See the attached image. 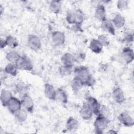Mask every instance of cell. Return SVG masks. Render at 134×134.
<instances>
[{
    "mask_svg": "<svg viewBox=\"0 0 134 134\" xmlns=\"http://www.w3.org/2000/svg\"><path fill=\"white\" fill-rule=\"evenodd\" d=\"M80 114L82 119L84 120H87L92 117L93 113L86 102L83 104L80 110Z\"/></svg>",
    "mask_w": 134,
    "mask_h": 134,
    "instance_id": "7c38bea8",
    "label": "cell"
},
{
    "mask_svg": "<svg viewBox=\"0 0 134 134\" xmlns=\"http://www.w3.org/2000/svg\"><path fill=\"white\" fill-rule=\"evenodd\" d=\"M0 44H1V48L3 49L4 48H5V47L7 46V43H6V41L5 39H1V41H0Z\"/></svg>",
    "mask_w": 134,
    "mask_h": 134,
    "instance_id": "8d00e7d4",
    "label": "cell"
},
{
    "mask_svg": "<svg viewBox=\"0 0 134 134\" xmlns=\"http://www.w3.org/2000/svg\"><path fill=\"white\" fill-rule=\"evenodd\" d=\"M8 74H7L4 70L1 71V80L2 81H5L7 78H8Z\"/></svg>",
    "mask_w": 134,
    "mask_h": 134,
    "instance_id": "d590c367",
    "label": "cell"
},
{
    "mask_svg": "<svg viewBox=\"0 0 134 134\" xmlns=\"http://www.w3.org/2000/svg\"><path fill=\"white\" fill-rule=\"evenodd\" d=\"M15 89L17 93L21 94L23 96L24 94H28L29 87L25 82L20 81L15 85Z\"/></svg>",
    "mask_w": 134,
    "mask_h": 134,
    "instance_id": "7402d4cb",
    "label": "cell"
},
{
    "mask_svg": "<svg viewBox=\"0 0 134 134\" xmlns=\"http://www.w3.org/2000/svg\"><path fill=\"white\" fill-rule=\"evenodd\" d=\"M7 107L9 111L12 114L14 115L17 111L21 108V101L18 98L13 96L8 103Z\"/></svg>",
    "mask_w": 134,
    "mask_h": 134,
    "instance_id": "5b68a950",
    "label": "cell"
},
{
    "mask_svg": "<svg viewBox=\"0 0 134 134\" xmlns=\"http://www.w3.org/2000/svg\"><path fill=\"white\" fill-rule=\"evenodd\" d=\"M101 28L107 32L112 35H115V28L111 20L106 19L105 20L102 21Z\"/></svg>",
    "mask_w": 134,
    "mask_h": 134,
    "instance_id": "ac0fdd59",
    "label": "cell"
},
{
    "mask_svg": "<svg viewBox=\"0 0 134 134\" xmlns=\"http://www.w3.org/2000/svg\"><path fill=\"white\" fill-rule=\"evenodd\" d=\"M61 61L63 65L73 66L75 63L73 55L69 52L65 53L61 58Z\"/></svg>",
    "mask_w": 134,
    "mask_h": 134,
    "instance_id": "44dd1931",
    "label": "cell"
},
{
    "mask_svg": "<svg viewBox=\"0 0 134 134\" xmlns=\"http://www.w3.org/2000/svg\"><path fill=\"white\" fill-rule=\"evenodd\" d=\"M117 133V131H115V130H110L107 132V133Z\"/></svg>",
    "mask_w": 134,
    "mask_h": 134,
    "instance_id": "74e56055",
    "label": "cell"
},
{
    "mask_svg": "<svg viewBox=\"0 0 134 134\" xmlns=\"http://www.w3.org/2000/svg\"><path fill=\"white\" fill-rule=\"evenodd\" d=\"M111 21L113 23L115 28L116 27L118 29L123 27L126 23L125 17L120 14H116Z\"/></svg>",
    "mask_w": 134,
    "mask_h": 134,
    "instance_id": "e0dca14e",
    "label": "cell"
},
{
    "mask_svg": "<svg viewBox=\"0 0 134 134\" xmlns=\"http://www.w3.org/2000/svg\"><path fill=\"white\" fill-rule=\"evenodd\" d=\"M118 120L125 127H132L134 124L133 118L126 112L121 113L118 116Z\"/></svg>",
    "mask_w": 134,
    "mask_h": 134,
    "instance_id": "ba28073f",
    "label": "cell"
},
{
    "mask_svg": "<svg viewBox=\"0 0 134 134\" xmlns=\"http://www.w3.org/2000/svg\"><path fill=\"white\" fill-rule=\"evenodd\" d=\"M13 97L12 93L10 91L5 89H2L0 96V99L2 105L4 107H7L8 103Z\"/></svg>",
    "mask_w": 134,
    "mask_h": 134,
    "instance_id": "2e32d148",
    "label": "cell"
},
{
    "mask_svg": "<svg viewBox=\"0 0 134 134\" xmlns=\"http://www.w3.org/2000/svg\"><path fill=\"white\" fill-rule=\"evenodd\" d=\"M44 93L46 97L52 100H56V91L53 85L49 83L44 84Z\"/></svg>",
    "mask_w": 134,
    "mask_h": 134,
    "instance_id": "4fadbf2b",
    "label": "cell"
},
{
    "mask_svg": "<svg viewBox=\"0 0 134 134\" xmlns=\"http://www.w3.org/2000/svg\"><path fill=\"white\" fill-rule=\"evenodd\" d=\"M52 40L53 43L56 46L63 45L65 41L64 34L60 31H55L51 35Z\"/></svg>",
    "mask_w": 134,
    "mask_h": 134,
    "instance_id": "9c48e42d",
    "label": "cell"
},
{
    "mask_svg": "<svg viewBox=\"0 0 134 134\" xmlns=\"http://www.w3.org/2000/svg\"><path fill=\"white\" fill-rule=\"evenodd\" d=\"M71 86L74 92H77L84 85L83 82L79 78L75 76V77L73 79L71 82Z\"/></svg>",
    "mask_w": 134,
    "mask_h": 134,
    "instance_id": "603a6c76",
    "label": "cell"
},
{
    "mask_svg": "<svg viewBox=\"0 0 134 134\" xmlns=\"http://www.w3.org/2000/svg\"><path fill=\"white\" fill-rule=\"evenodd\" d=\"M79 126V123L78 120L73 117H70L65 123L66 129L70 132H74L77 130Z\"/></svg>",
    "mask_w": 134,
    "mask_h": 134,
    "instance_id": "9a60e30c",
    "label": "cell"
},
{
    "mask_svg": "<svg viewBox=\"0 0 134 134\" xmlns=\"http://www.w3.org/2000/svg\"><path fill=\"white\" fill-rule=\"evenodd\" d=\"M66 20L69 24L75 25V14L74 10H69L66 14Z\"/></svg>",
    "mask_w": 134,
    "mask_h": 134,
    "instance_id": "4dcf8cb0",
    "label": "cell"
},
{
    "mask_svg": "<svg viewBox=\"0 0 134 134\" xmlns=\"http://www.w3.org/2000/svg\"><path fill=\"white\" fill-rule=\"evenodd\" d=\"M61 8L62 5L60 1H51L50 4L49 8L50 10L55 14H58L60 13Z\"/></svg>",
    "mask_w": 134,
    "mask_h": 134,
    "instance_id": "d4e9b609",
    "label": "cell"
},
{
    "mask_svg": "<svg viewBox=\"0 0 134 134\" xmlns=\"http://www.w3.org/2000/svg\"><path fill=\"white\" fill-rule=\"evenodd\" d=\"M56 100L63 104H66L68 102V96L66 92L62 88H58L56 90Z\"/></svg>",
    "mask_w": 134,
    "mask_h": 134,
    "instance_id": "d6986e66",
    "label": "cell"
},
{
    "mask_svg": "<svg viewBox=\"0 0 134 134\" xmlns=\"http://www.w3.org/2000/svg\"><path fill=\"white\" fill-rule=\"evenodd\" d=\"M4 71L12 76H16L18 74V69L17 68L15 64L9 63L7 64L4 69Z\"/></svg>",
    "mask_w": 134,
    "mask_h": 134,
    "instance_id": "cb8c5ba5",
    "label": "cell"
},
{
    "mask_svg": "<svg viewBox=\"0 0 134 134\" xmlns=\"http://www.w3.org/2000/svg\"><path fill=\"white\" fill-rule=\"evenodd\" d=\"M73 66H69L62 65L59 68V72L61 75L63 76H66L70 75L72 71H73Z\"/></svg>",
    "mask_w": 134,
    "mask_h": 134,
    "instance_id": "4316f807",
    "label": "cell"
},
{
    "mask_svg": "<svg viewBox=\"0 0 134 134\" xmlns=\"http://www.w3.org/2000/svg\"><path fill=\"white\" fill-rule=\"evenodd\" d=\"M15 65L18 70H19L30 71L33 69L31 61L29 58L25 55H20L15 63Z\"/></svg>",
    "mask_w": 134,
    "mask_h": 134,
    "instance_id": "3957f363",
    "label": "cell"
},
{
    "mask_svg": "<svg viewBox=\"0 0 134 134\" xmlns=\"http://www.w3.org/2000/svg\"><path fill=\"white\" fill-rule=\"evenodd\" d=\"M121 57L126 63L129 64L131 63L134 59L133 49L129 47L124 48L121 52Z\"/></svg>",
    "mask_w": 134,
    "mask_h": 134,
    "instance_id": "30bf717a",
    "label": "cell"
},
{
    "mask_svg": "<svg viewBox=\"0 0 134 134\" xmlns=\"http://www.w3.org/2000/svg\"><path fill=\"white\" fill-rule=\"evenodd\" d=\"M112 96L114 100L118 104L122 103L125 99L124 92L119 86H117L113 90Z\"/></svg>",
    "mask_w": 134,
    "mask_h": 134,
    "instance_id": "8fae6325",
    "label": "cell"
},
{
    "mask_svg": "<svg viewBox=\"0 0 134 134\" xmlns=\"http://www.w3.org/2000/svg\"><path fill=\"white\" fill-rule=\"evenodd\" d=\"M75 11V24L76 25L82 26L84 20V16L83 12L80 9H76Z\"/></svg>",
    "mask_w": 134,
    "mask_h": 134,
    "instance_id": "f1b7e54d",
    "label": "cell"
},
{
    "mask_svg": "<svg viewBox=\"0 0 134 134\" xmlns=\"http://www.w3.org/2000/svg\"><path fill=\"white\" fill-rule=\"evenodd\" d=\"M7 46L11 48H15L18 46V41L15 37L11 35L8 36L6 38Z\"/></svg>",
    "mask_w": 134,
    "mask_h": 134,
    "instance_id": "f546056e",
    "label": "cell"
},
{
    "mask_svg": "<svg viewBox=\"0 0 134 134\" xmlns=\"http://www.w3.org/2000/svg\"><path fill=\"white\" fill-rule=\"evenodd\" d=\"M124 40L127 42H131L133 40V35L128 33L124 38Z\"/></svg>",
    "mask_w": 134,
    "mask_h": 134,
    "instance_id": "e575fe53",
    "label": "cell"
},
{
    "mask_svg": "<svg viewBox=\"0 0 134 134\" xmlns=\"http://www.w3.org/2000/svg\"><path fill=\"white\" fill-rule=\"evenodd\" d=\"M75 76L79 78L83 83L84 85H86L90 79L93 76L90 73L88 68L84 65L75 66L73 69Z\"/></svg>",
    "mask_w": 134,
    "mask_h": 134,
    "instance_id": "7a4b0ae2",
    "label": "cell"
},
{
    "mask_svg": "<svg viewBox=\"0 0 134 134\" xmlns=\"http://www.w3.org/2000/svg\"><path fill=\"white\" fill-rule=\"evenodd\" d=\"M27 43L30 49L33 51L39 50L41 47V42L40 38L33 34L28 36Z\"/></svg>",
    "mask_w": 134,
    "mask_h": 134,
    "instance_id": "277c9868",
    "label": "cell"
},
{
    "mask_svg": "<svg viewBox=\"0 0 134 134\" xmlns=\"http://www.w3.org/2000/svg\"><path fill=\"white\" fill-rule=\"evenodd\" d=\"M27 112L26 109L21 108L14 114L16 119L20 122L25 121L27 118Z\"/></svg>",
    "mask_w": 134,
    "mask_h": 134,
    "instance_id": "484cf974",
    "label": "cell"
},
{
    "mask_svg": "<svg viewBox=\"0 0 134 134\" xmlns=\"http://www.w3.org/2000/svg\"><path fill=\"white\" fill-rule=\"evenodd\" d=\"M21 101L24 108L28 113H32L34 109V103L30 96L28 94L23 95Z\"/></svg>",
    "mask_w": 134,
    "mask_h": 134,
    "instance_id": "8992f818",
    "label": "cell"
},
{
    "mask_svg": "<svg viewBox=\"0 0 134 134\" xmlns=\"http://www.w3.org/2000/svg\"><path fill=\"white\" fill-rule=\"evenodd\" d=\"M86 103L91 109L93 113L95 115H97L99 113L101 106L97 99L93 96H89L87 98Z\"/></svg>",
    "mask_w": 134,
    "mask_h": 134,
    "instance_id": "52a82bcc",
    "label": "cell"
},
{
    "mask_svg": "<svg viewBox=\"0 0 134 134\" xmlns=\"http://www.w3.org/2000/svg\"><path fill=\"white\" fill-rule=\"evenodd\" d=\"M99 42L102 44V46L104 47H107L109 44V41L108 39V38L104 35H99L97 39Z\"/></svg>",
    "mask_w": 134,
    "mask_h": 134,
    "instance_id": "d6a6232c",
    "label": "cell"
},
{
    "mask_svg": "<svg viewBox=\"0 0 134 134\" xmlns=\"http://www.w3.org/2000/svg\"><path fill=\"white\" fill-rule=\"evenodd\" d=\"M109 122L110 121L108 117L99 113L97 115L93 124L95 132L98 134L103 133V131L107 128Z\"/></svg>",
    "mask_w": 134,
    "mask_h": 134,
    "instance_id": "6da1fadb",
    "label": "cell"
},
{
    "mask_svg": "<svg viewBox=\"0 0 134 134\" xmlns=\"http://www.w3.org/2000/svg\"><path fill=\"white\" fill-rule=\"evenodd\" d=\"M103 46L99 42L97 39H93L90 43L89 48L90 49L95 53H100L103 50Z\"/></svg>",
    "mask_w": 134,
    "mask_h": 134,
    "instance_id": "ffe728a7",
    "label": "cell"
},
{
    "mask_svg": "<svg viewBox=\"0 0 134 134\" xmlns=\"http://www.w3.org/2000/svg\"><path fill=\"white\" fill-rule=\"evenodd\" d=\"M106 9L103 4H98L95 11V17L100 21H103L106 19Z\"/></svg>",
    "mask_w": 134,
    "mask_h": 134,
    "instance_id": "5bb4252c",
    "label": "cell"
},
{
    "mask_svg": "<svg viewBox=\"0 0 134 134\" xmlns=\"http://www.w3.org/2000/svg\"><path fill=\"white\" fill-rule=\"evenodd\" d=\"M117 7L119 10H126L128 8V2L127 1L125 0L118 1L117 3Z\"/></svg>",
    "mask_w": 134,
    "mask_h": 134,
    "instance_id": "1f68e13d",
    "label": "cell"
},
{
    "mask_svg": "<svg viewBox=\"0 0 134 134\" xmlns=\"http://www.w3.org/2000/svg\"><path fill=\"white\" fill-rule=\"evenodd\" d=\"M20 55L15 51H10L6 53V59L10 63L15 64Z\"/></svg>",
    "mask_w": 134,
    "mask_h": 134,
    "instance_id": "83f0119b",
    "label": "cell"
},
{
    "mask_svg": "<svg viewBox=\"0 0 134 134\" xmlns=\"http://www.w3.org/2000/svg\"><path fill=\"white\" fill-rule=\"evenodd\" d=\"M75 62L80 63L84 60L85 59V54L82 52H77L73 55Z\"/></svg>",
    "mask_w": 134,
    "mask_h": 134,
    "instance_id": "836d02e7",
    "label": "cell"
}]
</instances>
